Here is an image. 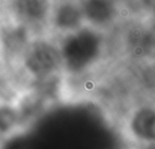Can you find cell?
<instances>
[{
  "label": "cell",
  "mask_w": 155,
  "mask_h": 149,
  "mask_svg": "<svg viewBox=\"0 0 155 149\" xmlns=\"http://www.w3.org/2000/svg\"><path fill=\"white\" fill-rule=\"evenodd\" d=\"M102 49V41L91 29H79L63 40L60 53L62 64L69 72L81 73L98 60Z\"/></svg>",
  "instance_id": "obj_1"
},
{
  "label": "cell",
  "mask_w": 155,
  "mask_h": 149,
  "mask_svg": "<svg viewBox=\"0 0 155 149\" xmlns=\"http://www.w3.org/2000/svg\"><path fill=\"white\" fill-rule=\"evenodd\" d=\"M123 130L136 148L155 144V105L143 104L133 108L124 119Z\"/></svg>",
  "instance_id": "obj_2"
},
{
  "label": "cell",
  "mask_w": 155,
  "mask_h": 149,
  "mask_svg": "<svg viewBox=\"0 0 155 149\" xmlns=\"http://www.w3.org/2000/svg\"><path fill=\"white\" fill-rule=\"evenodd\" d=\"M61 64L60 49L47 41H36L25 51V66L38 81L53 77Z\"/></svg>",
  "instance_id": "obj_3"
},
{
  "label": "cell",
  "mask_w": 155,
  "mask_h": 149,
  "mask_svg": "<svg viewBox=\"0 0 155 149\" xmlns=\"http://www.w3.org/2000/svg\"><path fill=\"white\" fill-rule=\"evenodd\" d=\"M47 98L41 94L39 90L35 89L34 92L25 96L19 102L17 106L20 116L21 126L33 122L36 118H38L41 111L43 110Z\"/></svg>",
  "instance_id": "obj_4"
},
{
  "label": "cell",
  "mask_w": 155,
  "mask_h": 149,
  "mask_svg": "<svg viewBox=\"0 0 155 149\" xmlns=\"http://www.w3.org/2000/svg\"><path fill=\"white\" fill-rule=\"evenodd\" d=\"M114 4L111 0H84L82 13L95 24H104L114 16Z\"/></svg>",
  "instance_id": "obj_5"
},
{
  "label": "cell",
  "mask_w": 155,
  "mask_h": 149,
  "mask_svg": "<svg viewBox=\"0 0 155 149\" xmlns=\"http://www.w3.org/2000/svg\"><path fill=\"white\" fill-rule=\"evenodd\" d=\"M15 8L17 13L25 19L38 22L47 17L49 0H15Z\"/></svg>",
  "instance_id": "obj_6"
},
{
  "label": "cell",
  "mask_w": 155,
  "mask_h": 149,
  "mask_svg": "<svg viewBox=\"0 0 155 149\" xmlns=\"http://www.w3.org/2000/svg\"><path fill=\"white\" fill-rule=\"evenodd\" d=\"M2 43L5 51L10 55L20 54L28 45V34L25 27H8L2 35Z\"/></svg>",
  "instance_id": "obj_7"
},
{
  "label": "cell",
  "mask_w": 155,
  "mask_h": 149,
  "mask_svg": "<svg viewBox=\"0 0 155 149\" xmlns=\"http://www.w3.org/2000/svg\"><path fill=\"white\" fill-rule=\"evenodd\" d=\"M81 12L71 3H64L56 12L55 24L59 29L72 31L76 29L81 22Z\"/></svg>",
  "instance_id": "obj_8"
},
{
  "label": "cell",
  "mask_w": 155,
  "mask_h": 149,
  "mask_svg": "<svg viewBox=\"0 0 155 149\" xmlns=\"http://www.w3.org/2000/svg\"><path fill=\"white\" fill-rule=\"evenodd\" d=\"M20 126L17 107L10 104H0V140L14 133Z\"/></svg>",
  "instance_id": "obj_9"
},
{
  "label": "cell",
  "mask_w": 155,
  "mask_h": 149,
  "mask_svg": "<svg viewBox=\"0 0 155 149\" xmlns=\"http://www.w3.org/2000/svg\"><path fill=\"white\" fill-rule=\"evenodd\" d=\"M145 4L149 10L155 13V0H145Z\"/></svg>",
  "instance_id": "obj_10"
}]
</instances>
